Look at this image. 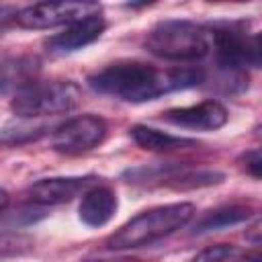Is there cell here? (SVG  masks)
Returning <instances> with one entry per match:
<instances>
[{"label": "cell", "mask_w": 262, "mask_h": 262, "mask_svg": "<svg viewBox=\"0 0 262 262\" xmlns=\"http://www.w3.org/2000/svg\"><path fill=\"white\" fill-rule=\"evenodd\" d=\"M246 170L248 174L256 176V178H262V154H250L246 158Z\"/></svg>", "instance_id": "cell-17"}, {"label": "cell", "mask_w": 262, "mask_h": 262, "mask_svg": "<svg viewBox=\"0 0 262 262\" xmlns=\"http://www.w3.org/2000/svg\"><path fill=\"white\" fill-rule=\"evenodd\" d=\"M231 262H262V254H239Z\"/></svg>", "instance_id": "cell-18"}, {"label": "cell", "mask_w": 262, "mask_h": 262, "mask_svg": "<svg viewBox=\"0 0 262 262\" xmlns=\"http://www.w3.org/2000/svg\"><path fill=\"white\" fill-rule=\"evenodd\" d=\"M133 182H147L154 180L158 184L176 188V190H186V188H201V186H211L223 180V174L217 170H205V168H188L180 164H166V166H156V168H139L129 172Z\"/></svg>", "instance_id": "cell-8"}, {"label": "cell", "mask_w": 262, "mask_h": 262, "mask_svg": "<svg viewBox=\"0 0 262 262\" xmlns=\"http://www.w3.org/2000/svg\"><path fill=\"white\" fill-rule=\"evenodd\" d=\"M227 108L219 100H203L190 106H178V108H168L162 113V121L194 129V131H215L227 123Z\"/></svg>", "instance_id": "cell-10"}, {"label": "cell", "mask_w": 262, "mask_h": 262, "mask_svg": "<svg viewBox=\"0 0 262 262\" xmlns=\"http://www.w3.org/2000/svg\"><path fill=\"white\" fill-rule=\"evenodd\" d=\"M82 100L80 88L70 80H51V82H31L25 88L16 90L10 108L16 117L37 119L53 117L74 111Z\"/></svg>", "instance_id": "cell-4"}, {"label": "cell", "mask_w": 262, "mask_h": 262, "mask_svg": "<svg viewBox=\"0 0 262 262\" xmlns=\"http://www.w3.org/2000/svg\"><path fill=\"white\" fill-rule=\"evenodd\" d=\"M211 31L219 70L244 74L248 68H262V33L250 35L235 23L211 25Z\"/></svg>", "instance_id": "cell-5"}, {"label": "cell", "mask_w": 262, "mask_h": 262, "mask_svg": "<svg viewBox=\"0 0 262 262\" xmlns=\"http://www.w3.org/2000/svg\"><path fill=\"white\" fill-rule=\"evenodd\" d=\"M94 176H68V178H43L31 184L25 190V199L29 205L47 207L61 205L78 196L80 192H88L94 184Z\"/></svg>", "instance_id": "cell-9"}, {"label": "cell", "mask_w": 262, "mask_h": 262, "mask_svg": "<svg viewBox=\"0 0 262 262\" xmlns=\"http://www.w3.org/2000/svg\"><path fill=\"white\" fill-rule=\"evenodd\" d=\"M117 194L108 186H92L80 203V219L88 227H102L117 211Z\"/></svg>", "instance_id": "cell-12"}, {"label": "cell", "mask_w": 262, "mask_h": 262, "mask_svg": "<svg viewBox=\"0 0 262 262\" xmlns=\"http://www.w3.org/2000/svg\"><path fill=\"white\" fill-rule=\"evenodd\" d=\"M256 137H258V139H262V125L256 129Z\"/></svg>", "instance_id": "cell-20"}, {"label": "cell", "mask_w": 262, "mask_h": 262, "mask_svg": "<svg viewBox=\"0 0 262 262\" xmlns=\"http://www.w3.org/2000/svg\"><path fill=\"white\" fill-rule=\"evenodd\" d=\"M104 29H106V20L100 14L86 16L82 20L68 25L61 33L49 37L45 41V47L51 53H70V51H76V49H82L94 43L104 33Z\"/></svg>", "instance_id": "cell-11"}, {"label": "cell", "mask_w": 262, "mask_h": 262, "mask_svg": "<svg viewBox=\"0 0 262 262\" xmlns=\"http://www.w3.org/2000/svg\"><path fill=\"white\" fill-rule=\"evenodd\" d=\"M239 254H242V250L231 246V244H215V246H209V248L201 250L192 258V262H231Z\"/></svg>", "instance_id": "cell-16"}, {"label": "cell", "mask_w": 262, "mask_h": 262, "mask_svg": "<svg viewBox=\"0 0 262 262\" xmlns=\"http://www.w3.org/2000/svg\"><path fill=\"white\" fill-rule=\"evenodd\" d=\"M96 2H37L14 12V25L23 29H53L100 14Z\"/></svg>", "instance_id": "cell-6"}, {"label": "cell", "mask_w": 262, "mask_h": 262, "mask_svg": "<svg viewBox=\"0 0 262 262\" xmlns=\"http://www.w3.org/2000/svg\"><path fill=\"white\" fill-rule=\"evenodd\" d=\"M203 72L196 68H156L143 61H117L88 76L94 92L125 100L147 102L164 94L199 86Z\"/></svg>", "instance_id": "cell-1"}, {"label": "cell", "mask_w": 262, "mask_h": 262, "mask_svg": "<svg viewBox=\"0 0 262 262\" xmlns=\"http://www.w3.org/2000/svg\"><path fill=\"white\" fill-rule=\"evenodd\" d=\"M194 215L192 203H172V205H160L154 209H147L133 219H129L125 225H121L108 239V250H133L151 246L180 227H184Z\"/></svg>", "instance_id": "cell-2"}, {"label": "cell", "mask_w": 262, "mask_h": 262, "mask_svg": "<svg viewBox=\"0 0 262 262\" xmlns=\"http://www.w3.org/2000/svg\"><path fill=\"white\" fill-rule=\"evenodd\" d=\"M104 135H106V123L100 117L80 115L55 127L51 135V147L66 156H78L100 145Z\"/></svg>", "instance_id": "cell-7"}, {"label": "cell", "mask_w": 262, "mask_h": 262, "mask_svg": "<svg viewBox=\"0 0 262 262\" xmlns=\"http://www.w3.org/2000/svg\"><path fill=\"white\" fill-rule=\"evenodd\" d=\"M39 70V61L35 57H12L4 59L2 63V92L10 88H25L27 84L35 82V74Z\"/></svg>", "instance_id": "cell-14"}, {"label": "cell", "mask_w": 262, "mask_h": 262, "mask_svg": "<svg viewBox=\"0 0 262 262\" xmlns=\"http://www.w3.org/2000/svg\"><path fill=\"white\" fill-rule=\"evenodd\" d=\"M250 217V211L246 207H239V205H231V207H221V209H215V211H209L207 215H203L196 225H194V233H205V231H217V229H223V227H229V225H235V223H242L244 219Z\"/></svg>", "instance_id": "cell-15"}, {"label": "cell", "mask_w": 262, "mask_h": 262, "mask_svg": "<svg viewBox=\"0 0 262 262\" xmlns=\"http://www.w3.org/2000/svg\"><path fill=\"white\" fill-rule=\"evenodd\" d=\"M88 262H143L137 258H100V260H88Z\"/></svg>", "instance_id": "cell-19"}, {"label": "cell", "mask_w": 262, "mask_h": 262, "mask_svg": "<svg viewBox=\"0 0 262 262\" xmlns=\"http://www.w3.org/2000/svg\"><path fill=\"white\" fill-rule=\"evenodd\" d=\"M143 47L162 59L194 61L213 49V31L192 20H162L149 29Z\"/></svg>", "instance_id": "cell-3"}, {"label": "cell", "mask_w": 262, "mask_h": 262, "mask_svg": "<svg viewBox=\"0 0 262 262\" xmlns=\"http://www.w3.org/2000/svg\"><path fill=\"white\" fill-rule=\"evenodd\" d=\"M133 141L141 147V149H147V151H180V149H190V147H196V139H188V137H176V135H170V133H164V131H158V129H151L147 125H133L129 129Z\"/></svg>", "instance_id": "cell-13"}]
</instances>
